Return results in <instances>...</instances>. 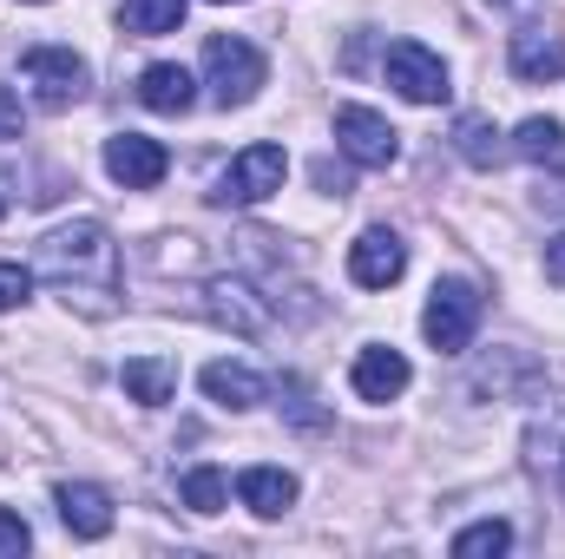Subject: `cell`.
<instances>
[{
    "label": "cell",
    "mask_w": 565,
    "mask_h": 559,
    "mask_svg": "<svg viewBox=\"0 0 565 559\" xmlns=\"http://www.w3.org/2000/svg\"><path fill=\"white\" fill-rule=\"evenodd\" d=\"M33 271L53 289H66V303H86L93 316H106L113 296H119V244L99 218H73V224L40 238Z\"/></svg>",
    "instance_id": "6da1fadb"
},
{
    "label": "cell",
    "mask_w": 565,
    "mask_h": 559,
    "mask_svg": "<svg viewBox=\"0 0 565 559\" xmlns=\"http://www.w3.org/2000/svg\"><path fill=\"white\" fill-rule=\"evenodd\" d=\"M20 86L33 93V106L66 113V106H79V99H86L93 66H86L73 46H33V53H20Z\"/></svg>",
    "instance_id": "7a4b0ae2"
},
{
    "label": "cell",
    "mask_w": 565,
    "mask_h": 559,
    "mask_svg": "<svg viewBox=\"0 0 565 559\" xmlns=\"http://www.w3.org/2000/svg\"><path fill=\"white\" fill-rule=\"evenodd\" d=\"M264 53L250 46V40H231V33H217V40H204V86H211V99L231 113V106H250L257 93H264Z\"/></svg>",
    "instance_id": "3957f363"
},
{
    "label": "cell",
    "mask_w": 565,
    "mask_h": 559,
    "mask_svg": "<svg viewBox=\"0 0 565 559\" xmlns=\"http://www.w3.org/2000/svg\"><path fill=\"white\" fill-rule=\"evenodd\" d=\"M282 178H289V158H282V145H244L224 171H217V184H211V204H264V198H277Z\"/></svg>",
    "instance_id": "277c9868"
},
{
    "label": "cell",
    "mask_w": 565,
    "mask_h": 559,
    "mask_svg": "<svg viewBox=\"0 0 565 559\" xmlns=\"http://www.w3.org/2000/svg\"><path fill=\"white\" fill-rule=\"evenodd\" d=\"M473 329H480V289L467 277H440L434 296H427V309H422V336L440 356H460L473 342Z\"/></svg>",
    "instance_id": "5b68a950"
},
{
    "label": "cell",
    "mask_w": 565,
    "mask_h": 559,
    "mask_svg": "<svg viewBox=\"0 0 565 559\" xmlns=\"http://www.w3.org/2000/svg\"><path fill=\"white\" fill-rule=\"evenodd\" d=\"M382 73H388V86H395L402 99H415V106H440V99L454 93L440 53H427L422 40H395V46L382 53Z\"/></svg>",
    "instance_id": "8992f818"
},
{
    "label": "cell",
    "mask_w": 565,
    "mask_h": 559,
    "mask_svg": "<svg viewBox=\"0 0 565 559\" xmlns=\"http://www.w3.org/2000/svg\"><path fill=\"white\" fill-rule=\"evenodd\" d=\"M335 145L355 165H369V171H388L402 158V133L382 113H369V106H335Z\"/></svg>",
    "instance_id": "52a82bcc"
},
{
    "label": "cell",
    "mask_w": 565,
    "mask_h": 559,
    "mask_svg": "<svg viewBox=\"0 0 565 559\" xmlns=\"http://www.w3.org/2000/svg\"><path fill=\"white\" fill-rule=\"evenodd\" d=\"M106 171H113L126 191H151V184L171 171V151L158 139H145V133H113V139H106Z\"/></svg>",
    "instance_id": "ba28073f"
},
{
    "label": "cell",
    "mask_w": 565,
    "mask_h": 559,
    "mask_svg": "<svg viewBox=\"0 0 565 559\" xmlns=\"http://www.w3.org/2000/svg\"><path fill=\"white\" fill-rule=\"evenodd\" d=\"M408 271V244L395 238V231H362L355 244H349V277L362 283V289H388V283H402Z\"/></svg>",
    "instance_id": "9c48e42d"
},
{
    "label": "cell",
    "mask_w": 565,
    "mask_h": 559,
    "mask_svg": "<svg viewBox=\"0 0 565 559\" xmlns=\"http://www.w3.org/2000/svg\"><path fill=\"white\" fill-rule=\"evenodd\" d=\"M53 500H60V527H66L73 540H106V534H113V494H106V487L66 481Z\"/></svg>",
    "instance_id": "30bf717a"
},
{
    "label": "cell",
    "mask_w": 565,
    "mask_h": 559,
    "mask_svg": "<svg viewBox=\"0 0 565 559\" xmlns=\"http://www.w3.org/2000/svg\"><path fill=\"white\" fill-rule=\"evenodd\" d=\"M349 382H355V395H362V402H395V395L415 382V369H408V356H402V349H382V342H375V349H362V356H355Z\"/></svg>",
    "instance_id": "8fae6325"
},
{
    "label": "cell",
    "mask_w": 565,
    "mask_h": 559,
    "mask_svg": "<svg viewBox=\"0 0 565 559\" xmlns=\"http://www.w3.org/2000/svg\"><path fill=\"white\" fill-rule=\"evenodd\" d=\"M507 60H513V73H520L526 86L565 80V33H553V27H526V33H513Z\"/></svg>",
    "instance_id": "7c38bea8"
},
{
    "label": "cell",
    "mask_w": 565,
    "mask_h": 559,
    "mask_svg": "<svg viewBox=\"0 0 565 559\" xmlns=\"http://www.w3.org/2000/svg\"><path fill=\"white\" fill-rule=\"evenodd\" d=\"M204 296H211V316L231 323L237 336H264V329H270V303H264L244 277H217Z\"/></svg>",
    "instance_id": "4fadbf2b"
},
{
    "label": "cell",
    "mask_w": 565,
    "mask_h": 559,
    "mask_svg": "<svg viewBox=\"0 0 565 559\" xmlns=\"http://www.w3.org/2000/svg\"><path fill=\"white\" fill-rule=\"evenodd\" d=\"M237 500L257 514V520H282L296 507V474L289 467H244L237 474Z\"/></svg>",
    "instance_id": "5bb4252c"
},
{
    "label": "cell",
    "mask_w": 565,
    "mask_h": 559,
    "mask_svg": "<svg viewBox=\"0 0 565 559\" xmlns=\"http://www.w3.org/2000/svg\"><path fill=\"white\" fill-rule=\"evenodd\" d=\"M119 389H126L139 409H164V402L178 395V362H171V356H126Z\"/></svg>",
    "instance_id": "9a60e30c"
},
{
    "label": "cell",
    "mask_w": 565,
    "mask_h": 559,
    "mask_svg": "<svg viewBox=\"0 0 565 559\" xmlns=\"http://www.w3.org/2000/svg\"><path fill=\"white\" fill-rule=\"evenodd\" d=\"M139 99L151 106V113L178 119V113H191V106H198V80H191L184 66L158 60V66H145V73H139Z\"/></svg>",
    "instance_id": "2e32d148"
},
{
    "label": "cell",
    "mask_w": 565,
    "mask_h": 559,
    "mask_svg": "<svg viewBox=\"0 0 565 559\" xmlns=\"http://www.w3.org/2000/svg\"><path fill=\"white\" fill-rule=\"evenodd\" d=\"M526 461L546 467V474H559L565 467V395H546L540 415L526 421Z\"/></svg>",
    "instance_id": "e0dca14e"
},
{
    "label": "cell",
    "mask_w": 565,
    "mask_h": 559,
    "mask_svg": "<svg viewBox=\"0 0 565 559\" xmlns=\"http://www.w3.org/2000/svg\"><path fill=\"white\" fill-rule=\"evenodd\" d=\"M204 395H211L217 409H257V402L270 395V382H264L257 369H244V362H211V369H204Z\"/></svg>",
    "instance_id": "ac0fdd59"
},
{
    "label": "cell",
    "mask_w": 565,
    "mask_h": 559,
    "mask_svg": "<svg viewBox=\"0 0 565 559\" xmlns=\"http://www.w3.org/2000/svg\"><path fill=\"white\" fill-rule=\"evenodd\" d=\"M454 151L467 158V165H480V171H493L513 145L500 139V126L493 119H480V113H467V119H454Z\"/></svg>",
    "instance_id": "d6986e66"
},
{
    "label": "cell",
    "mask_w": 565,
    "mask_h": 559,
    "mask_svg": "<svg viewBox=\"0 0 565 559\" xmlns=\"http://www.w3.org/2000/svg\"><path fill=\"white\" fill-rule=\"evenodd\" d=\"M178 494H184L191 514H224V507H231V474H224V467H191V474L178 481Z\"/></svg>",
    "instance_id": "ffe728a7"
},
{
    "label": "cell",
    "mask_w": 565,
    "mask_h": 559,
    "mask_svg": "<svg viewBox=\"0 0 565 559\" xmlns=\"http://www.w3.org/2000/svg\"><path fill=\"white\" fill-rule=\"evenodd\" d=\"M513 151L533 158V165H559L565 158V126L559 119H526V126L513 133Z\"/></svg>",
    "instance_id": "44dd1931"
},
{
    "label": "cell",
    "mask_w": 565,
    "mask_h": 559,
    "mask_svg": "<svg viewBox=\"0 0 565 559\" xmlns=\"http://www.w3.org/2000/svg\"><path fill=\"white\" fill-rule=\"evenodd\" d=\"M513 547V527L507 520H473L454 534V559H487V553H507Z\"/></svg>",
    "instance_id": "7402d4cb"
},
{
    "label": "cell",
    "mask_w": 565,
    "mask_h": 559,
    "mask_svg": "<svg viewBox=\"0 0 565 559\" xmlns=\"http://www.w3.org/2000/svg\"><path fill=\"white\" fill-rule=\"evenodd\" d=\"M178 20H184V0H126V27L132 33H178Z\"/></svg>",
    "instance_id": "603a6c76"
},
{
    "label": "cell",
    "mask_w": 565,
    "mask_h": 559,
    "mask_svg": "<svg viewBox=\"0 0 565 559\" xmlns=\"http://www.w3.org/2000/svg\"><path fill=\"white\" fill-rule=\"evenodd\" d=\"M26 296H33V271H26V264H0V316L20 309Z\"/></svg>",
    "instance_id": "cb8c5ba5"
},
{
    "label": "cell",
    "mask_w": 565,
    "mask_h": 559,
    "mask_svg": "<svg viewBox=\"0 0 565 559\" xmlns=\"http://www.w3.org/2000/svg\"><path fill=\"white\" fill-rule=\"evenodd\" d=\"M26 547H33V527H26L20 514L0 507V553H26Z\"/></svg>",
    "instance_id": "d4e9b609"
},
{
    "label": "cell",
    "mask_w": 565,
    "mask_h": 559,
    "mask_svg": "<svg viewBox=\"0 0 565 559\" xmlns=\"http://www.w3.org/2000/svg\"><path fill=\"white\" fill-rule=\"evenodd\" d=\"M20 126H26V119H20V99H13V93L0 86V145H7V139H20Z\"/></svg>",
    "instance_id": "484cf974"
},
{
    "label": "cell",
    "mask_w": 565,
    "mask_h": 559,
    "mask_svg": "<svg viewBox=\"0 0 565 559\" xmlns=\"http://www.w3.org/2000/svg\"><path fill=\"white\" fill-rule=\"evenodd\" d=\"M559 165H565V158H559ZM540 204H546V211H559V218H565V171H559V178H546V184H540Z\"/></svg>",
    "instance_id": "4316f807"
},
{
    "label": "cell",
    "mask_w": 565,
    "mask_h": 559,
    "mask_svg": "<svg viewBox=\"0 0 565 559\" xmlns=\"http://www.w3.org/2000/svg\"><path fill=\"white\" fill-rule=\"evenodd\" d=\"M546 283H565V231L546 244Z\"/></svg>",
    "instance_id": "83f0119b"
},
{
    "label": "cell",
    "mask_w": 565,
    "mask_h": 559,
    "mask_svg": "<svg viewBox=\"0 0 565 559\" xmlns=\"http://www.w3.org/2000/svg\"><path fill=\"white\" fill-rule=\"evenodd\" d=\"M553 481H559V487H565V467H559V474H553Z\"/></svg>",
    "instance_id": "f1b7e54d"
},
{
    "label": "cell",
    "mask_w": 565,
    "mask_h": 559,
    "mask_svg": "<svg viewBox=\"0 0 565 559\" xmlns=\"http://www.w3.org/2000/svg\"><path fill=\"white\" fill-rule=\"evenodd\" d=\"M217 7H224V0H217Z\"/></svg>",
    "instance_id": "f546056e"
}]
</instances>
